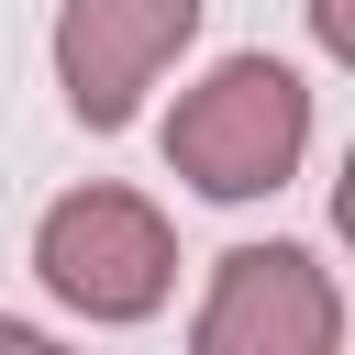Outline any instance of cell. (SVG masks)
Segmentation results:
<instances>
[{"mask_svg": "<svg viewBox=\"0 0 355 355\" xmlns=\"http://www.w3.org/2000/svg\"><path fill=\"white\" fill-rule=\"evenodd\" d=\"M300 155H311V89L277 55H222L166 122V166L200 200H266L300 178Z\"/></svg>", "mask_w": 355, "mask_h": 355, "instance_id": "cell-1", "label": "cell"}, {"mask_svg": "<svg viewBox=\"0 0 355 355\" xmlns=\"http://www.w3.org/2000/svg\"><path fill=\"white\" fill-rule=\"evenodd\" d=\"M33 277L78 322H144L178 288V233L144 189H67L33 222Z\"/></svg>", "mask_w": 355, "mask_h": 355, "instance_id": "cell-2", "label": "cell"}, {"mask_svg": "<svg viewBox=\"0 0 355 355\" xmlns=\"http://www.w3.org/2000/svg\"><path fill=\"white\" fill-rule=\"evenodd\" d=\"M200 355H333L344 344V288L311 244H233L211 266V300L189 322Z\"/></svg>", "mask_w": 355, "mask_h": 355, "instance_id": "cell-3", "label": "cell"}, {"mask_svg": "<svg viewBox=\"0 0 355 355\" xmlns=\"http://www.w3.org/2000/svg\"><path fill=\"white\" fill-rule=\"evenodd\" d=\"M200 33V0H67L55 11V89L67 122L122 133L144 111V89L178 67V44Z\"/></svg>", "mask_w": 355, "mask_h": 355, "instance_id": "cell-4", "label": "cell"}, {"mask_svg": "<svg viewBox=\"0 0 355 355\" xmlns=\"http://www.w3.org/2000/svg\"><path fill=\"white\" fill-rule=\"evenodd\" d=\"M311 33H322V55H355V22H344V0H311Z\"/></svg>", "mask_w": 355, "mask_h": 355, "instance_id": "cell-5", "label": "cell"}]
</instances>
